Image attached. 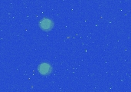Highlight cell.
Wrapping results in <instances>:
<instances>
[{"mask_svg":"<svg viewBox=\"0 0 131 92\" xmlns=\"http://www.w3.org/2000/svg\"><path fill=\"white\" fill-rule=\"evenodd\" d=\"M40 26L41 28L45 31H49L53 27V22L51 20L48 18H44L40 22Z\"/></svg>","mask_w":131,"mask_h":92,"instance_id":"obj_1","label":"cell"},{"mask_svg":"<svg viewBox=\"0 0 131 92\" xmlns=\"http://www.w3.org/2000/svg\"><path fill=\"white\" fill-rule=\"evenodd\" d=\"M52 68H51V66L47 63H43V64H41L38 67V71L41 74V75H47L48 74L51 73Z\"/></svg>","mask_w":131,"mask_h":92,"instance_id":"obj_2","label":"cell"}]
</instances>
